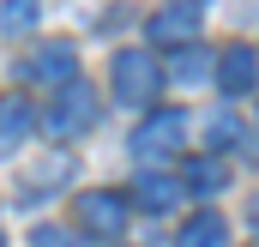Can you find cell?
I'll use <instances>...</instances> for the list:
<instances>
[{
  "instance_id": "obj_1",
  "label": "cell",
  "mask_w": 259,
  "mask_h": 247,
  "mask_svg": "<svg viewBox=\"0 0 259 247\" xmlns=\"http://www.w3.org/2000/svg\"><path fill=\"white\" fill-rule=\"evenodd\" d=\"M109 85H115V103L139 109V103H151V97L163 91V66H157L151 49H121V55L109 61Z\"/></svg>"
},
{
  "instance_id": "obj_2",
  "label": "cell",
  "mask_w": 259,
  "mask_h": 247,
  "mask_svg": "<svg viewBox=\"0 0 259 247\" xmlns=\"http://www.w3.org/2000/svg\"><path fill=\"white\" fill-rule=\"evenodd\" d=\"M97 127V91L84 85V78H72L55 91V103H49V115H42V133H55V139H78V133H91Z\"/></svg>"
},
{
  "instance_id": "obj_3",
  "label": "cell",
  "mask_w": 259,
  "mask_h": 247,
  "mask_svg": "<svg viewBox=\"0 0 259 247\" xmlns=\"http://www.w3.org/2000/svg\"><path fill=\"white\" fill-rule=\"evenodd\" d=\"M181 145H187V115L181 109H157V115H145V127L133 133V157L139 163H163Z\"/></svg>"
},
{
  "instance_id": "obj_4",
  "label": "cell",
  "mask_w": 259,
  "mask_h": 247,
  "mask_svg": "<svg viewBox=\"0 0 259 247\" xmlns=\"http://www.w3.org/2000/svg\"><path fill=\"white\" fill-rule=\"evenodd\" d=\"M72 223H78L84 235H121V229H127V199H121L115 187H84V193L72 199Z\"/></svg>"
},
{
  "instance_id": "obj_5",
  "label": "cell",
  "mask_w": 259,
  "mask_h": 247,
  "mask_svg": "<svg viewBox=\"0 0 259 247\" xmlns=\"http://www.w3.org/2000/svg\"><path fill=\"white\" fill-rule=\"evenodd\" d=\"M24 78H36V85H49V91L72 85V78H78V49H72V43H36L30 61H24Z\"/></svg>"
},
{
  "instance_id": "obj_6",
  "label": "cell",
  "mask_w": 259,
  "mask_h": 247,
  "mask_svg": "<svg viewBox=\"0 0 259 247\" xmlns=\"http://www.w3.org/2000/svg\"><path fill=\"white\" fill-rule=\"evenodd\" d=\"M193 30H199V6L193 0H169L151 12V43H163L169 55L175 49H193Z\"/></svg>"
},
{
  "instance_id": "obj_7",
  "label": "cell",
  "mask_w": 259,
  "mask_h": 247,
  "mask_svg": "<svg viewBox=\"0 0 259 247\" xmlns=\"http://www.w3.org/2000/svg\"><path fill=\"white\" fill-rule=\"evenodd\" d=\"M211 78H217L223 97H247V91L259 85V55L247 49V43H235V49L217 55V72H211Z\"/></svg>"
},
{
  "instance_id": "obj_8",
  "label": "cell",
  "mask_w": 259,
  "mask_h": 247,
  "mask_svg": "<svg viewBox=\"0 0 259 247\" xmlns=\"http://www.w3.org/2000/svg\"><path fill=\"white\" fill-rule=\"evenodd\" d=\"M30 133H36V109H30V97L6 91V97H0V157H12Z\"/></svg>"
},
{
  "instance_id": "obj_9",
  "label": "cell",
  "mask_w": 259,
  "mask_h": 247,
  "mask_svg": "<svg viewBox=\"0 0 259 247\" xmlns=\"http://www.w3.org/2000/svg\"><path fill=\"white\" fill-rule=\"evenodd\" d=\"M223 241H229V229H223L217 211H193V217L175 229V247H223Z\"/></svg>"
},
{
  "instance_id": "obj_10",
  "label": "cell",
  "mask_w": 259,
  "mask_h": 247,
  "mask_svg": "<svg viewBox=\"0 0 259 247\" xmlns=\"http://www.w3.org/2000/svg\"><path fill=\"white\" fill-rule=\"evenodd\" d=\"M181 193H187V187L175 181V175H157V169H151V175H139V187H133V199H139L145 211H169Z\"/></svg>"
},
{
  "instance_id": "obj_11",
  "label": "cell",
  "mask_w": 259,
  "mask_h": 247,
  "mask_svg": "<svg viewBox=\"0 0 259 247\" xmlns=\"http://www.w3.org/2000/svg\"><path fill=\"white\" fill-rule=\"evenodd\" d=\"M181 187L199 193V199H211V193H223V187H229V175H223V163H217V157H193V163L181 169Z\"/></svg>"
},
{
  "instance_id": "obj_12",
  "label": "cell",
  "mask_w": 259,
  "mask_h": 247,
  "mask_svg": "<svg viewBox=\"0 0 259 247\" xmlns=\"http://www.w3.org/2000/svg\"><path fill=\"white\" fill-rule=\"evenodd\" d=\"M217 66H211V55L205 49H175L169 55V78H181V85H205Z\"/></svg>"
},
{
  "instance_id": "obj_13",
  "label": "cell",
  "mask_w": 259,
  "mask_h": 247,
  "mask_svg": "<svg viewBox=\"0 0 259 247\" xmlns=\"http://www.w3.org/2000/svg\"><path fill=\"white\" fill-rule=\"evenodd\" d=\"M30 247H84V229L72 223V229H61V223H36L30 229Z\"/></svg>"
},
{
  "instance_id": "obj_14",
  "label": "cell",
  "mask_w": 259,
  "mask_h": 247,
  "mask_svg": "<svg viewBox=\"0 0 259 247\" xmlns=\"http://www.w3.org/2000/svg\"><path fill=\"white\" fill-rule=\"evenodd\" d=\"M30 24H36V0H0V30L6 36H18Z\"/></svg>"
},
{
  "instance_id": "obj_15",
  "label": "cell",
  "mask_w": 259,
  "mask_h": 247,
  "mask_svg": "<svg viewBox=\"0 0 259 247\" xmlns=\"http://www.w3.org/2000/svg\"><path fill=\"white\" fill-rule=\"evenodd\" d=\"M235 139H241V121H235V115H211V121H205V145H211V151H229Z\"/></svg>"
},
{
  "instance_id": "obj_16",
  "label": "cell",
  "mask_w": 259,
  "mask_h": 247,
  "mask_svg": "<svg viewBox=\"0 0 259 247\" xmlns=\"http://www.w3.org/2000/svg\"><path fill=\"white\" fill-rule=\"evenodd\" d=\"M253 229H259V193H253Z\"/></svg>"
},
{
  "instance_id": "obj_17",
  "label": "cell",
  "mask_w": 259,
  "mask_h": 247,
  "mask_svg": "<svg viewBox=\"0 0 259 247\" xmlns=\"http://www.w3.org/2000/svg\"><path fill=\"white\" fill-rule=\"evenodd\" d=\"M193 6H199V0H193Z\"/></svg>"
}]
</instances>
